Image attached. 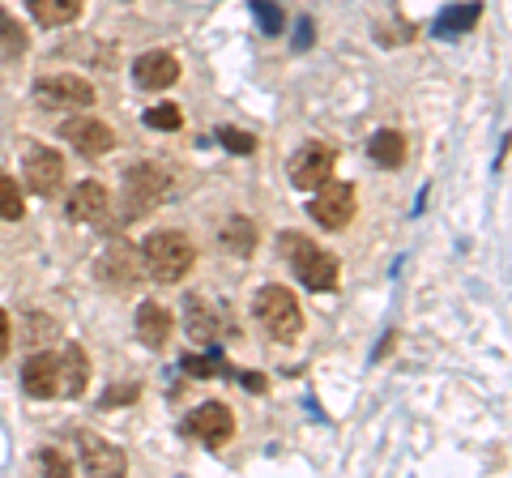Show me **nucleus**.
Returning a JSON list of instances; mask_svg holds the SVG:
<instances>
[{"label":"nucleus","instance_id":"obj_19","mask_svg":"<svg viewBox=\"0 0 512 478\" xmlns=\"http://www.w3.org/2000/svg\"><path fill=\"white\" fill-rule=\"evenodd\" d=\"M184 325H188V338H197L201 346H214V338H218V316L210 312V304H205L201 295H192L188 304H184Z\"/></svg>","mask_w":512,"mask_h":478},{"label":"nucleus","instance_id":"obj_29","mask_svg":"<svg viewBox=\"0 0 512 478\" xmlns=\"http://www.w3.org/2000/svg\"><path fill=\"white\" fill-rule=\"evenodd\" d=\"M39 461H43V470H52V474H60V478H69V474H73L69 457H64L60 449H43V453H39Z\"/></svg>","mask_w":512,"mask_h":478},{"label":"nucleus","instance_id":"obj_30","mask_svg":"<svg viewBox=\"0 0 512 478\" xmlns=\"http://www.w3.org/2000/svg\"><path fill=\"white\" fill-rule=\"evenodd\" d=\"M137 393H141L137 385H124V389H107V393H103V410H116L120 402H133Z\"/></svg>","mask_w":512,"mask_h":478},{"label":"nucleus","instance_id":"obj_6","mask_svg":"<svg viewBox=\"0 0 512 478\" xmlns=\"http://www.w3.org/2000/svg\"><path fill=\"white\" fill-rule=\"evenodd\" d=\"M333 167H338V154H333L329 146H320V141H308V146H299L291 154L286 175H291V184L299 188V193H312V188H320L329 180Z\"/></svg>","mask_w":512,"mask_h":478},{"label":"nucleus","instance_id":"obj_2","mask_svg":"<svg viewBox=\"0 0 512 478\" xmlns=\"http://www.w3.org/2000/svg\"><path fill=\"white\" fill-rule=\"evenodd\" d=\"M252 312H256V321H261V329L274 342H291V338H299V329H303L299 299L278 282H269V286H261V291L252 295Z\"/></svg>","mask_w":512,"mask_h":478},{"label":"nucleus","instance_id":"obj_8","mask_svg":"<svg viewBox=\"0 0 512 478\" xmlns=\"http://www.w3.org/2000/svg\"><path fill=\"white\" fill-rule=\"evenodd\" d=\"M94 269H99V278H103L107 286H137L141 278H146L141 252L128 244V239H111V244L103 248V257L94 261Z\"/></svg>","mask_w":512,"mask_h":478},{"label":"nucleus","instance_id":"obj_20","mask_svg":"<svg viewBox=\"0 0 512 478\" xmlns=\"http://www.w3.org/2000/svg\"><path fill=\"white\" fill-rule=\"evenodd\" d=\"M30 5V18L39 26H69L82 18V5L86 0H26Z\"/></svg>","mask_w":512,"mask_h":478},{"label":"nucleus","instance_id":"obj_32","mask_svg":"<svg viewBox=\"0 0 512 478\" xmlns=\"http://www.w3.org/2000/svg\"><path fill=\"white\" fill-rule=\"evenodd\" d=\"M308 43H312V22L303 18V22H299V47H308Z\"/></svg>","mask_w":512,"mask_h":478},{"label":"nucleus","instance_id":"obj_16","mask_svg":"<svg viewBox=\"0 0 512 478\" xmlns=\"http://www.w3.org/2000/svg\"><path fill=\"white\" fill-rule=\"evenodd\" d=\"M367 158H372L376 167H384V171H397V167L406 163V137L397 133V129L372 133V141H367Z\"/></svg>","mask_w":512,"mask_h":478},{"label":"nucleus","instance_id":"obj_17","mask_svg":"<svg viewBox=\"0 0 512 478\" xmlns=\"http://www.w3.org/2000/svg\"><path fill=\"white\" fill-rule=\"evenodd\" d=\"M137 338L146 342L150 350L167 346V338H171V312L163 304H141L137 308Z\"/></svg>","mask_w":512,"mask_h":478},{"label":"nucleus","instance_id":"obj_15","mask_svg":"<svg viewBox=\"0 0 512 478\" xmlns=\"http://www.w3.org/2000/svg\"><path fill=\"white\" fill-rule=\"evenodd\" d=\"M22 389L30 397H60V355H30L22 368Z\"/></svg>","mask_w":512,"mask_h":478},{"label":"nucleus","instance_id":"obj_3","mask_svg":"<svg viewBox=\"0 0 512 478\" xmlns=\"http://www.w3.org/2000/svg\"><path fill=\"white\" fill-rule=\"evenodd\" d=\"M282 252L295 261V274H299V282L308 286V291H316V295H325V291H333L338 286V257L333 252H325V248H316V244H308L299 231H286L282 235Z\"/></svg>","mask_w":512,"mask_h":478},{"label":"nucleus","instance_id":"obj_28","mask_svg":"<svg viewBox=\"0 0 512 478\" xmlns=\"http://www.w3.org/2000/svg\"><path fill=\"white\" fill-rule=\"evenodd\" d=\"M184 372H192V376H201V380H210V376H218V372H222V359H218V355H210V359L184 355Z\"/></svg>","mask_w":512,"mask_h":478},{"label":"nucleus","instance_id":"obj_26","mask_svg":"<svg viewBox=\"0 0 512 478\" xmlns=\"http://www.w3.org/2000/svg\"><path fill=\"white\" fill-rule=\"evenodd\" d=\"M252 13L261 18V30H265V35H278V30L286 26V22H282V9L274 5V0H252Z\"/></svg>","mask_w":512,"mask_h":478},{"label":"nucleus","instance_id":"obj_23","mask_svg":"<svg viewBox=\"0 0 512 478\" xmlns=\"http://www.w3.org/2000/svg\"><path fill=\"white\" fill-rule=\"evenodd\" d=\"M0 218L5 222H22L26 218V201H22V188L9 171H0Z\"/></svg>","mask_w":512,"mask_h":478},{"label":"nucleus","instance_id":"obj_10","mask_svg":"<svg viewBox=\"0 0 512 478\" xmlns=\"http://www.w3.org/2000/svg\"><path fill=\"white\" fill-rule=\"evenodd\" d=\"M26 184L39 197H56L64 188V158L52 146H30L26 150Z\"/></svg>","mask_w":512,"mask_h":478},{"label":"nucleus","instance_id":"obj_5","mask_svg":"<svg viewBox=\"0 0 512 478\" xmlns=\"http://www.w3.org/2000/svg\"><path fill=\"white\" fill-rule=\"evenodd\" d=\"M355 188L342 184V180H325L320 188H312V201H308V214L312 222H320L325 231H342L350 218H355Z\"/></svg>","mask_w":512,"mask_h":478},{"label":"nucleus","instance_id":"obj_11","mask_svg":"<svg viewBox=\"0 0 512 478\" xmlns=\"http://www.w3.org/2000/svg\"><path fill=\"white\" fill-rule=\"evenodd\" d=\"M77 453H82V466H86V474L111 478V474H124V470H128V457H124V449H116V444H111V440L94 436V432H82V436H77Z\"/></svg>","mask_w":512,"mask_h":478},{"label":"nucleus","instance_id":"obj_7","mask_svg":"<svg viewBox=\"0 0 512 478\" xmlns=\"http://www.w3.org/2000/svg\"><path fill=\"white\" fill-rule=\"evenodd\" d=\"M124 188H128V201H133V214H141L171 197V175L163 163H133L124 175Z\"/></svg>","mask_w":512,"mask_h":478},{"label":"nucleus","instance_id":"obj_13","mask_svg":"<svg viewBox=\"0 0 512 478\" xmlns=\"http://www.w3.org/2000/svg\"><path fill=\"white\" fill-rule=\"evenodd\" d=\"M107 205H111V193L99 184V180H82V184H73V193L69 201H64V218L69 222H99L107 214Z\"/></svg>","mask_w":512,"mask_h":478},{"label":"nucleus","instance_id":"obj_4","mask_svg":"<svg viewBox=\"0 0 512 478\" xmlns=\"http://www.w3.org/2000/svg\"><path fill=\"white\" fill-rule=\"evenodd\" d=\"M35 103L47 111H86L94 103V86L77 73H56L35 82Z\"/></svg>","mask_w":512,"mask_h":478},{"label":"nucleus","instance_id":"obj_25","mask_svg":"<svg viewBox=\"0 0 512 478\" xmlns=\"http://www.w3.org/2000/svg\"><path fill=\"white\" fill-rule=\"evenodd\" d=\"M0 52H5V56L26 52V35H22V26L13 22L9 13H0Z\"/></svg>","mask_w":512,"mask_h":478},{"label":"nucleus","instance_id":"obj_31","mask_svg":"<svg viewBox=\"0 0 512 478\" xmlns=\"http://www.w3.org/2000/svg\"><path fill=\"white\" fill-rule=\"evenodd\" d=\"M9 338H13V333H9V316H5V308H0V359L9 355Z\"/></svg>","mask_w":512,"mask_h":478},{"label":"nucleus","instance_id":"obj_1","mask_svg":"<svg viewBox=\"0 0 512 478\" xmlns=\"http://www.w3.org/2000/svg\"><path fill=\"white\" fill-rule=\"evenodd\" d=\"M192 261H197V248H192V239L180 231H154V235H146V244H141V265L163 286L180 282L192 269Z\"/></svg>","mask_w":512,"mask_h":478},{"label":"nucleus","instance_id":"obj_18","mask_svg":"<svg viewBox=\"0 0 512 478\" xmlns=\"http://www.w3.org/2000/svg\"><path fill=\"white\" fill-rule=\"evenodd\" d=\"M90 380V363L82 346H69L60 355V397H82Z\"/></svg>","mask_w":512,"mask_h":478},{"label":"nucleus","instance_id":"obj_24","mask_svg":"<svg viewBox=\"0 0 512 478\" xmlns=\"http://www.w3.org/2000/svg\"><path fill=\"white\" fill-rule=\"evenodd\" d=\"M141 120H146L150 129H158V133H175V129L184 124V116H180V107H175V103H158V107H150Z\"/></svg>","mask_w":512,"mask_h":478},{"label":"nucleus","instance_id":"obj_9","mask_svg":"<svg viewBox=\"0 0 512 478\" xmlns=\"http://www.w3.org/2000/svg\"><path fill=\"white\" fill-rule=\"evenodd\" d=\"M184 432L205 440L210 449H218V444H227L231 432H235V414H231V406H222V402H205V406H197L188 414Z\"/></svg>","mask_w":512,"mask_h":478},{"label":"nucleus","instance_id":"obj_22","mask_svg":"<svg viewBox=\"0 0 512 478\" xmlns=\"http://www.w3.org/2000/svg\"><path fill=\"white\" fill-rule=\"evenodd\" d=\"M218 239H222V248L235 252V257H248V252L256 248V222L252 218H227Z\"/></svg>","mask_w":512,"mask_h":478},{"label":"nucleus","instance_id":"obj_14","mask_svg":"<svg viewBox=\"0 0 512 478\" xmlns=\"http://www.w3.org/2000/svg\"><path fill=\"white\" fill-rule=\"evenodd\" d=\"M133 82L141 90H167L180 82V60L171 52H141L133 60Z\"/></svg>","mask_w":512,"mask_h":478},{"label":"nucleus","instance_id":"obj_21","mask_svg":"<svg viewBox=\"0 0 512 478\" xmlns=\"http://www.w3.org/2000/svg\"><path fill=\"white\" fill-rule=\"evenodd\" d=\"M478 18H483V5H448L431 30H436L440 39H457V35H466V30H474Z\"/></svg>","mask_w":512,"mask_h":478},{"label":"nucleus","instance_id":"obj_27","mask_svg":"<svg viewBox=\"0 0 512 478\" xmlns=\"http://www.w3.org/2000/svg\"><path fill=\"white\" fill-rule=\"evenodd\" d=\"M218 141H222V150H231V154H252L256 150V137H248L244 129H218Z\"/></svg>","mask_w":512,"mask_h":478},{"label":"nucleus","instance_id":"obj_12","mask_svg":"<svg viewBox=\"0 0 512 478\" xmlns=\"http://www.w3.org/2000/svg\"><path fill=\"white\" fill-rule=\"evenodd\" d=\"M60 137L69 141L77 154H86V158H99V154H107L111 146H116V133H111L103 120H90V116L69 120V124L60 129Z\"/></svg>","mask_w":512,"mask_h":478}]
</instances>
